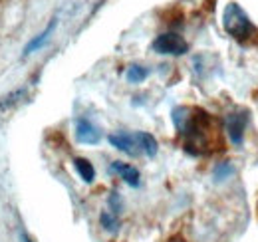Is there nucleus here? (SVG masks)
<instances>
[{
	"label": "nucleus",
	"mask_w": 258,
	"mask_h": 242,
	"mask_svg": "<svg viewBox=\"0 0 258 242\" xmlns=\"http://www.w3.org/2000/svg\"><path fill=\"white\" fill-rule=\"evenodd\" d=\"M99 220H101V226L105 228V230H109V232H115L117 228H119V220H117V214H113V212H101V216H99Z\"/></svg>",
	"instance_id": "nucleus-12"
},
{
	"label": "nucleus",
	"mask_w": 258,
	"mask_h": 242,
	"mask_svg": "<svg viewBox=\"0 0 258 242\" xmlns=\"http://www.w3.org/2000/svg\"><path fill=\"white\" fill-rule=\"evenodd\" d=\"M153 50L157 54H167V56H181L189 50V44L179 36V34H173V32H165L159 34L155 40H153Z\"/></svg>",
	"instance_id": "nucleus-2"
},
{
	"label": "nucleus",
	"mask_w": 258,
	"mask_h": 242,
	"mask_svg": "<svg viewBox=\"0 0 258 242\" xmlns=\"http://www.w3.org/2000/svg\"><path fill=\"white\" fill-rule=\"evenodd\" d=\"M109 207H111V212H113V214H117V212L121 211V201H119V195H117L115 191L109 195Z\"/></svg>",
	"instance_id": "nucleus-14"
},
{
	"label": "nucleus",
	"mask_w": 258,
	"mask_h": 242,
	"mask_svg": "<svg viewBox=\"0 0 258 242\" xmlns=\"http://www.w3.org/2000/svg\"><path fill=\"white\" fill-rule=\"evenodd\" d=\"M171 242H185V240H183V238H173Z\"/></svg>",
	"instance_id": "nucleus-16"
},
{
	"label": "nucleus",
	"mask_w": 258,
	"mask_h": 242,
	"mask_svg": "<svg viewBox=\"0 0 258 242\" xmlns=\"http://www.w3.org/2000/svg\"><path fill=\"white\" fill-rule=\"evenodd\" d=\"M22 240H24V242H32L30 238H28V236H26V234H22Z\"/></svg>",
	"instance_id": "nucleus-15"
},
{
	"label": "nucleus",
	"mask_w": 258,
	"mask_h": 242,
	"mask_svg": "<svg viewBox=\"0 0 258 242\" xmlns=\"http://www.w3.org/2000/svg\"><path fill=\"white\" fill-rule=\"evenodd\" d=\"M232 173H234V169H232L230 163H221V165H217V169H215V179H217V181H225Z\"/></svg>",
	"instance_id": "nucleus-13"
},
{
	"label": "nucleus",
	"mask_w": 258,
	"mask_h": 242,
	"mask_svg": "<svg viewBox=\"0 0 258 242\" xmlns=\"http://www.w3.org/2000/svg\"><path fill=\"white\" fill-rule=\"evenodd\" d=\"M74 167H76V171L80 173V177H82L84 181L94 183V179H96V169H94V165H92L88 159L76 157V159H74Z\"/></svg>",
	"instance_id": "nucleus-8"
},
{
	"label": "nucleus",
	"mask_w": 258,
	"mask_h": 242,
	"mask_svg": "<svg viewBox=\"0 0 258 242\" xmlns=\"http://www.w3.org/2000/svg\"><path fill=\"white\" fill-rule=\"evenodd\" d=\"M246 123H248V113L246 111H234V113L228 115V119H226V131H228V137H230V141L234 145H242Z\"/></svg>",
	"instance_id": "nucleus-3"
},
{
	"label": "nucleus",
	"mask_w": 258,
	"mask_h": 242,
	"mask_svg": "<svg viewBox=\"0 0 258 242\" xmlns=\"http://www.w3.org/2000/svg\"><path fill=\"white\" fill-rule=\"evenodd\" d=\"M149 76V72H147V68H143V66H129L127 72H125V78H127L129 84H141L145 78Z\"/></svg>",
	"instance_id": "nucleus-10"
},
{
	"label": "nucleus",
	"mask_w": 258,
	"mask_h": 242,
	"mask_svg": "<svg viewBox=\"0 0 258 242\" xmlns=\"http://www.w3.org/2000/svg\"><path fill=\"white\" fill-rule=\"evenodd\" d=\"M107 139H109V143H111L115 149L127 153L129 157H137L139 153H143L135 135H129V133H111Z\"/></svg>",
	"instance_id": "nucleus-4"
},
{
	"label": "nucleus",
	"mask_w": 258,
	"mask_h": 242,
	"mask_svg": "<svg viewBox=\"0 0 258 242\" xmlns=\"http://www.w3.org/2000/svg\"><path fill=\"white\" fill-rule=\"evenodd\" d=\"M26 95V90H16L12 91V93H8V95H4L2 99H0V109L4 111V109H10L14 103H18L22 97Z\"/></svg>",
	"instance_id": "nucleus-11"
},
{
	"label": "nucleus",
	"mask_w": 258,
	"mask_h": 242,
	"mask_svg": "<svg viewBox=\"0 0 258 242\" xmlns=\"http://www.w3.org/2000/svg\"><path fill=\"white\" fill-rule=\"evenodd\" d=\"M135 137H137V141H139L141 151L145 153L147 157H155V155H157V139H155L151 133L139 131V133H135Z\"/></svg>",
	"instance_id": "nucleus-9"
},
{
	"label": "nucleus",
	"mask_w": 258,
	"mask_h": 242,
	"mask_svg": "<svg viewBox=\"0 0 258 242\" xmlns=\"http://www.w3.org/2000/svg\"><path fill=\"white\" fill-rule=\"evenodd\" d=\"M111 169L123 179V181L131 185V187H139V171L133 167V165H127V163H121V161H115L111 165Z\"/></svg>",
	"instance_id": "nucleus-7"
},
{
	"label": "nucleus",
	"mask_w": 258,
	"mask_h": 242,
	"mask_svg": "<svg viewBox=\"0 0 258 242\" xmlns=\"http://www.w3.org/2000/svg\"><path fill=\"white\" fill-rule=\"evenodd\" d=\"M56 24H58V20L54 18V20H50V24L44 28V32H40L36 38H32L28 44H26V48H24V56H30V54H34V52H38L48 40H50V36H52V32H54V28H56Z\"/></svg>",
	"instance_id": "nucleus-6"
},
{
	"label": "nucleus",
	"mask_w": 258,
	"mask_h": 242,
	"mask_svg": "<svg viewBox=\"0 0 258 242\" xmlns=\"http://www.w3.org/2000/svg\"><path fill=\"white\" fill-rule=\"evenodd\" d=\"M76 139L86 145H96L101 139V131L97 129L92 121L78 119L76 121Z\"/></svg>",
	"instance_id": "nucleus-5"
},
{
	"label": "nucleus",
	"mask_w": 258,
	"mask_h": 242,
	"mask_svg": "<svg viewBox=\"0 0 258 242\" xmlns=\"http://www.w3.org/2000/svg\"><path fill=\"white\" fill-rule=\"evenodd\" d=\"M223 26L226 34H230L236 40H242L252 32V22L238 2L226 4L225 12H223Z\"/></svg>",
	"instance_id": "nucleus-1"
}]
</instances>
